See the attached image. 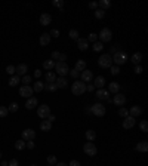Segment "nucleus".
<instances>
[{"label": "nucleus", "mask_w": 148, "mask_h": 166, "mask_svg": "<svg viewBox=\"0 0 148 166\" xmlns=\"http://www.w3.org/2000/svg\"><path fill=\"white\" fill-rule=\"evenodd\" d=\"M55 70H56V73L61 76V77H65L68 73H70V68H68V65H67V62H55V67H53Z\"/></svg>", "instance_id": "20e7f679"}, {"label": "nucleus", "mask_w": 148, "mask_h": 166, "mask_svg": "<svg viewBox=\"0 0 148 166\" xmlns=\"http://www.w3.org/2000/svg\"><path fill=\"white\" fill-rule=\"evenodd\" d=\"M139 127H141L142 132H148V122L147 120H142V122L139 123Z\"/></svg>", "instance_id": "37998d69"}, {"label": "nucleus", "mask_w": 148, "mask_h": 166, "mask_svg": "<svg viewBox=\"0 0 148 166\" xmlns=\"http://www.w3.org/2000/svg\"><path fill=\"white\" fill-rule=\"evenodd\" d=\"M89 7H90V9H96V7H98V3H96V1H92V3H89Z\"/></svg>", "instance_id": "bf43d9fd"}, {"label": "nucleus", "mask_w": 148, "mask_h": 166, "mask_svg": "<svg viewBox=\"0 0 148 166\" xmlns=\"http://www.w3.org/2000/svg\"><path fill=\"white\" fill-rule=\"evenodd\" d=\"M89 111L93 114V116H96V117H104L105 116V107L102 105V104H93L90 108H89Z\"/></svg>", "instance_id": "39448f33"}, {"label": "nucleus", "mask_w": 148, "mask_h": 166, "mask_svg": "<svg viewBox=\"0 0 148 166\" xmlns=\"http://www.w3.org/2000/svg\"><path fill=\"white\" fill-rule=\"evenodd\" d=\"M59 55H61V53L55 50V52H52V55H50V56H52V59H58V58H59Z\"/></svg>", "instance_id": "864d4df0"}, {"label": "nucleus", "mask_w": 148, "mask_h": 166, "mask_svg": "<svg viewBox=\"0 0 148 166\" xmlns=\"http://www.w3.org/2000/svg\"><path fill=\"white\" fill-rule=\"evenodd\" d=\"M49 34H50V37H52V36H53V37H59V31H58L56 28H55V30H52Z\"/></svg>", "instance_id": "603ef678"}, {"label": "nucleus", "mask_w": 148, "mask_h": 166, "mask_svg": "<svg viewBox=\"0 0 148 166\" xmlns=\"http://www.w3.org/2000/svg\"><path fill=\"white\" fill-rule=\"evenodd\" d=\"M18 108H19V105H18V102H12L10 105H9V113H16L18 111Z\"/></svg>", "instance_id": "4c0bfd02"}, {"label": "nucleus", "mask_w": 148, "mask_h": 166, "mask_svg": "<svg viewBox=\"0 0 148 166\" xmlns=\"http://www.w3.org/2000/svg\"><path fill=\"white\" fill-rule=\"evenodd\" d=\"M19 163H18V160L16 159H12L10 162H9V166H18Z\"/></svg>", "instance_id": "4d7b16f0"}, {"label": "nucleus", "mask_w": 148, "mask_h": 166, "mask_svg": "<svg viewBox=\"0 0 148 166\" xmlns=\"http://www.w3.org/2000/svg\"><path fill=\"white\" fill-rule=\"evenodd\" d=\"M49 166H50V165H49Z\"/></svg>", "instance_id": "338daca9"}, {"label": "nucleus", "mask_w": 148, "mask_h": 166, "mask_svg": "<svg viewBox=\"0 0 148 166\" xmlns=\"http://www.w3.org/2000/svg\"><path fill=\"white\" fill-rule=\"evenodd\" d=\"M86 138H87V141H90V142H93L95 141V138H96V132L95 130H86Z\"/></svg>", "instance_id": "c756f323"}, {"label": "nucleus", "mask_w": 148, "mask_h": 166, "mask_svg": "<svg viewBox=\"0 0 148 166\" xmlns=\"http://www.w3.org/2000/svg\"><path fill=\"white\" fill-rule=\"evenodd\" d=\"M130 61H132L135 65H139V64H141V61H142V53H139V52L133 53V55H132V58H130Z\"/></svg>", "instance_id": "4be33fe9"}, {"label": "nucleus", "mask_w": 148, "mask_h": 166, "mask_svg": "<svg viewBox=\"0 0 148 166\" xmlns=\"http://www.w3.org/2000/svg\"><path fill=\"white\" fill-rule=\"evenodd\" d=\"M108 90H110L111 93H114V95L118 93V92H120V84L117 82H111L110 84H108Z\"/></svg>", "instance_id": "aec40b11"}, {"label": "nucleus", "mask_w": 148, "mask_h": 166, "mask_svg": "<svg viewBox=\"0 0 148 166\" xmlns=\"http://www.w3.org/2000/svg\"><path fill=\"white\" fill-rule=\"evenodd\" d=\"M47 120L52 123V122H55V120H56V117H55L53 114H49V116H47Z\"/></svg>", "instance_id": "052dcab7"}, {"label": "nucleus", "mask_w": 148, "mask_h": 166, "mask_svg": "<svg viewBox=\"0 0 148 166\" xmlns=\"http://www.w3.org/2000/svg\"><path fill=\"white\" fill-rule=\"evenodd\" d=\"M112 102H114L117 107H123V105L126 104V96H124L123 93H120V92H118V93H115V95H114Z\"/></svg>", "instance_id": "9b49d317"}, {"label": "nucleus", "mask_w": 148, "mask_h": 166, "mask_svg": "<svg viewBox=\"0 0 148 166\" xmlns=\"http://www.w3.org/2000/svg\"><path fill=\"white\" fill-rule=\"evenodd\" d=\"M37 104H38L37 98L31 96V98H28V99H27V102H25V108H27V110H33L34 107H37Z\"/></svg>", "instance_id": "f3484780"}, {"label": "nucleus", "mask_w": 148, "mask_h": 166, "mask_svg": "<svg viewBox=\"0 0 148 166\" xmlns=\"http://www.w3.org/2000/svg\"><path fill=\"white\" fill-rule=\"evenodd\" d=\"M68 36H70L73 40H78V39H80V37H78V31H77V30H70Z\"/></svg>", "instance_id": "a19ab883"}, {"label": "nucleus", "mask_w": 148, "mask_h": 166, "mask_svg": "<svg viewBox=\"0 0 148 166\" xmlns=\"http://www.w3.org/2000/svg\"><path fill=\"white\" fill-rule=\"evenodd\" d=\"M110 70H111V74H112V76H117V74L120 73V68H118L117 65H114V67H110Z\"/></svg>", "instance_id": "09e8293b"}, {"label": "nucleus", "mask_w": 148, "mask_h": 166, "mask_svg": "<svg viewBox=\"0 0 148 166\" xmlns=\"http://www.w3.org/2000/svg\"><path fill=\"white\" fill-rule=\"evenodd\" d=\"M86 90L93 92V90H95V86H93V84H86Z\"/></svg>", "instance_id": "6e6d98bb"}, {"label": "nucleus", "mask_w": 148, "mask_h": 166, "mask_svg": "<svg viewBox=\"0 0 148 166\" xmlns=\"http://www.w3.org/2000/svg\"><path fill=\"white\" fill-rule=\"evenodd\" d=\"M112 58V62H115V65L118 67V65H123L126 61H127V55H126V52H123V50H115L114 52V56H111Z\"/></svg>", "instance_id": "f03ea898"}, {"label": "nucleus", "mask_w": 148, "mask_h": 166, "mask_svg": "<svg viewBox=\"0 0 148 166\" xmlns=\"http://www.w3.org/2000/svg\"><path fill=\"white\" fill-rule=\"evenodd\" d=\"M104 49V43H101V42H95L93 43V50L95 52H101Z\"/></svg>", "instance_id": "c9c22d12"}, {"label": "nucleus", "mask_w": 148, "mask_h": 166, "mask_svg": "<svg viewBox=\"0 0 148 166\" xmlns=\"http://www.w3.org/2000/svg\"><path fill=\"white\" fill-rule=\"evenodd\" d=\"M83 151L87 154V156H90V157H93V156H96V153H98V150H96V147H95V144L93 142H86L84 145H83Z\"/></svg>", "instance_id": "0eeeda50"}, {"label": "nucleus", "mask_w": 148, "mask_h": 166, "mask_svg": "<svg viewBox=\"0 0 148 166\" xmlns=\"http://www.w3.org/2000/svg\"><path fill=\"white\" fill-rule=\"evenodd\" d=\"M40 44L41 46H46V44H49V42H50V34L49 33H43L41 36H40Z\"/></svg>", "instance_id": "412c9836"}, {"label": "nucleus", "mask_w": 148, "mask_h": 166, "mask_svg": "<svg viewBox=\"0 0 148 166\" xmlns=\"http://www.w3.org/2000/svg\"><path fill=\"white\" fill-rule=\"evenodd\" d=\"M27 70H28V65L27 64H19L18 67H15V73H16V76H25L27 74Z\"/></svg>", "instance_id": "2eb2a0df"}, {"label": "nucleus", "mask_w": 148, "mask_h": 166, "mask_svg": "<svg viewBox=\"0 0 148 166\" xmlns=\"http://www.w3.org/2000/svg\"><path fill=\"white\" fill-rule=\"evenodd\" d=\"M71 92L73 95H83L86 92V83H83L81 80H75V82L71 84Z\"/></svg>", "instance_id": "f257e3e1"}, {"label": "nucleus", "mask_w": 148, "mask_h": 166, "mask_svg": "<svg viewBox=\"0 0 148 166\" xmlns=\"http://www.w3.org/2000/svg\"><path fill=\"white\" fill-rule=\"evenodd\" d=\"M19 82H21V77H19V76H12V77L9 79V86H10V87L18 86V83Z\"/></svg>", "instance_id": "c85d7f7f"}, {"label": "nucleus", "mask_w": 148, "mask_h": 166, "mask_svg": "<svg viewBox=\"0 0 148 166\" xmlns=\"http://www.w3.org/2000/svg\"><path fill=\"white\" fill-rule=\"evenodd\" d=\"M77 44H78V49L83 50V52L89 47V42L86 40V39H78V40H77Z\"/></svg>", "instance_id": "5701e85b"}, {"label": "nucleus", "mask_w": 148, "mask_h": 166, "mask_svg": "<svg viewBox=\"0 0 148 166\" xmlns=\"http://www.w3.org/2000/svg\"><path fill=\"white\" fill-rule=\"evenodd\" d=\"M55 80H56V74H55V73H52V71L46 73V82L47 83H55Z\"/></svg>", "instance_id": "473e14b6"}, {"label": "nucleus", "mask_w": 148, "mask_h": 166, "mask_svg": "<svg viewBox=\"0 0 148 166\" xmlns=\"http://www.w3.org/2000/svg\"><path fill=\"white\" fill-rule=\"evenodd\" d=\"M34 138H36V132H34L33 129H25V130H22V139H24V141H34Z\"/></svg>", "instance_id": "f8f14e48"}, {"label": "nucleus", "mask_w": 148, "mask_h": 166, "mask_svg": "<svg viewBox=\"0 0 148 166\" xmlns=\"http://www.w3.org/2000/svg\"><path fill=\"white\" fill-rule=\"evenodd\" d=\"M98 37H99L101 43H107V42H110L112 39V33H111L110 28H102L101 33L98 34Z\"/></svg>", "instance_id": "423d86ee"}, {"label": "nucleus", "mask_w": 148, "mask_h": 166, "mask_svg": "<svg viewBox=\"0 0 148 166\" xmlns=\"http://www.w3.org/2000/svg\"><path fill=\"white\" fill-rule=\"evenodd\" d=\"M96 39H98V34H95V33H90V34H89V37H87L86 40H87V42H92V43H95V42H96Z\"/></svg>", "instance_id": "49530a36"}, {"label": "nucleus", "mask_w": 148, "mask_h": 166, "mask_svg": "<svg viewBox=\"0 0 148 166\" xmlns=\"http://www.w3.org/2000/svg\"><path fill=\"white\" fill-rule=\"evenodd\" d=\"M70 76H71L73 79H78V76H80V71H77L75 68H73V70H70Z\"/></svg>", "instance_id": "de8ad7c7"}, {"label": "nucleus", "mask_w": 148, "mask_h": 166, "mask_svg": "<svg viewBox=\"0 0 148 166\" xmlns=\"http://www.w3.org/2000/svg\"><path fill=\"white\" fill-rule=\"evenodd\" d=\"M50 22H52V16H50V13L44 12V13H41V15H40V25L46 27V25H49Z\"/></svg>", "instance_id": "ddd939ff"}, {"label": "nucleus", "mask_w": 148, "mask_h": 166, "mask_svg": "<svg viewBox=\"0 0 148 166\" xmlns=\"http://www.w3.org/2000/svg\"><path fill=\"white\" fill-rule=\"evenodd\" d=\"M98 6H99V9H102V10L105 12L111 6V1L110 0H99V1H98Z\"/></svg>", "instance_id": "393cba45"}, {"label": "nucleus", "mask_w": 148, "mask_h": 166, "mask_svg": "<svg viewBox=\"0 0 148 166\" xmlns=\"http://www.w3.org/2000/svg\"><path fill=\"white\" fill-rule=\"evenodd\" d=\"M135 123H136L135 117L127 116V117H124V120H123V127H124V129H132V127L135 126Z\"/></svg>", "instance_id": "4468645a"}, {"label": "nucleus", "mask_w": 148, "mask_h": 166, "mask_svg": "<svg viewBox=\"0 0 148 166\" xmlns=\"http://www.w3.org/2000/svg\"><path fill=\"white\" fill-rule=\"evenodd\" d=\"M55 83H56V87H59V89H65L68 86V80L65 77H58L55 80Z\"/></svg>", "instance_id": "a211bd4d"}, {"label": "nucleus", "mask_w": 148, "mask_h": 166, "mask_svg": "<svg viewBox=\"0 0 148 166\" xmlns=\"http://www.w3.org/2000/svg\"><path fill=\"white\" fill-rule=\"evenodd\" d=\"M75 70H77V71H83V70H86V61L78 59V61L75 62Z\"/></svg>", "instance_id": "cd10ccee"}, {"label": "nucleus", "mask_w": 148, "mask_h": 166, "mask_svg": "<svg viewBox=\"0 0 148 166\" xmlns=\"http://www.w3.org/2000/svg\"><path fill=\"white\" fill-rule=\"evenodd\" d=\"M105 16V12L102 9H95V18L96 19H102Z\"/></svg>", "instance_id": "f704fd0d"}, {"label": "nucleus", "mask_w": 148, "mask_h": 166, "mask_svg": "<svg viewBox=\"0 0 148 166\" xmlns=\"http://www.w3.org/2000/svg\"><path fill=\"white\" fill-rule=\"evenodd\" d=\"M142 114V108L139 107V105H133V107H130V110H129V116H132V117H138V116H141Z\"/></svg>", "instance_id": "dca6fc26"}, {"label": "nucleus", "mask_w": 148, "mask_h": 166, "mask_svg": "<svg viewBox=\"0 0 148 166\" xmlns=\"http://www.w3.org/2000/svg\"><path fill=\"white\" fill-rule=\"evenodd\" d=\"M55 166H68V165H67V163H62V162H59V163H56Z\"/></svg>", "instance_id": "e2e57ef3"}, {"label": "nucleus", "mask_w": 148, "mask_h": 166, "mask_svg": "<svg viewBox=\"0 0 148 166\" xmlns=\"http://www.w3.org/2000/svg\"><path fill=\"white\" fill-rule=\"evenodd\" d=\"M98 65H99L101 68H110V67H112V58H111L110 53L101 55L99 59H98Z\"/></svg>", "instance_id": "7ed1b4c3"}, {"label": "nucleus", "mask_w": 148, "mask_h": 166, "mask_svg": "<svg viewBox=\"0 0 148 166\" xmlns=\"http://www.w3.org/2000/svg\"><path fill=\"white\" fill-rule=\"evenodd\" d=\"M118 116H120V117H127V116H129V110L124 108V107H121V108L118 110Z\"/></svg>", "instance_id": "ea45409f"}, {"label": "nucleus", "mask_w": 148, "mask_h": 166, "mask_svg": "<svg viewBox=\"0 0 148 166\" xmlns=\"http://www.w3.org/2000/svg\"><path fill=\"white\" fill-rule=\"evenodd\" d=\"M135 73H136V74H141V73H142V67H141V65H136V67H135Z\"/></svg>", "instance_id": "5fc2aeb1"}, {"label": "nucleus", "mask_w": 148, "mask_h": 166, "mask_svg": "<svg viewBox=\"0 0 148 166\" xmlns=\"http://www.w3.org/2000/svg\"><path fill=\"white\" fill-rule=\"evenodd\" d=\"M136 150H138V151H141V153H147L148 142H147V141H141V142L136 145Z\"/></svg>", "instance_id": "bb28decb"}, {"label": "nucleus", "mask_w": 148, "mask_h": 166, "mask_svg": "<svg viewBox=\"0 0 148 166\" xmlns=\"http://www.w3.org/2000/svg\"><path fill=\"white\" fill-rule=\"evenodd\" d=\"M40 76H41V71H40V70H36V71H34V77H37V79H38Z\"/></svg>", "instance_id": "680f3d73"}, {"label": "nucleus", "mask_w": 148, "mask_h": 166, "mask_svg": "<svg viewBox=\"0 0 148 166\" xmlns=\"http://www.w3.org/2000/svg\"><path fill=\"white\" fill-rule=\"evenodd\" d=\"M43 67H44V70H52L55 67V61L53 59H47V61L43 62Z\"/></svg>", "instance_id": "2f4dec72"}, {"label": "nucleus", "mask_w": 148, "mask_h": 166, "mask_svg": "<svg viewBox=\"0 0 148 166\" xmlns=\"http://www.w3.org/2000/svg\"><path fill=\"white\" fill-rule=\"evenodd\" d=\"M50 114V107L49 105H46V104H43V105H40L38 108H37V116L40 117V119H47V116Z\"/></svg>", "instance_id": "6e6552de"}, {"label": "nucleus", "mask_w": 148, "mask_h": 166, "mask_svg": "<svg viewBox=\"0 0 148 166\" xmlns=\"http://www.w3.org/2000/svg\"><path fill=\"white\" fill-rule=\"evenodd\" d=\"M40 129H41L43 132H49V130L52 129V123H50L49 120H43V122L40 123Z\"/></svg>", "instance_id": "a878e982"}, {"label": "nucleus", "mask_w": 148, "mask_h": 166, "mask_svg": "<svg viewBox=\"0 0 148 166\" xmlns=\"http://www.w3.org/2000/svg\"><path fill=\"white\" fill-rule=\"evenodd\" d=\"M19 95L24 98H31L33 96V87L31 86H21L19 87Z\"/></svg>", "instance_id": "9d476101"}, {"label": "nucleus", "mask_w": 148, "mask_h": 166, "mask_svg": "<svg viewBox=\"0 0 148 166\" xmlns=\"http://www.w3.org/2000/svg\"><path fill=\"white\" fill-rule=\"evenodd\" d=\"M52 4H53L55 7H58V9H62V7H64V1H62V0H53Z\"/></svg>", "instance_id": "79ce46f5"}, {"label": "nucleus", "mask_w": 148, "mask_h": 166, "mask_svg": "<svg viewBox=\"0 0 148 166\" xmlns=\"http://www.w3.org/2000/svg\"><path fill=\"white\" fill-rule=\"evenodd\" d=\"M30 166H37V165H30Z\"/></svg>", "instance_id": "69168bd1"}, {"label": "nucleus", "mask_w": 148, "mask_h": 166, "mask_svg": "<svg viewBox=\"0 0 148 166\" xmlns=\"http://www.w3.org/2000/svg\"><path fill=\"white\" fill-rule=\"evenodd\" d=\"M96 98H98V99H108V90H105V89H98Z\"/></svg>", "instance_id": "b1692460"}, {"label": "nucleus", "mask_w": 148, "mask_h": 166, "mask_svg": "<svg viewBox=\"0 0 148 166\" xmlns=\"http://www.w3.org/2000/svg\"><path fill=\"white\" fill-rule=\"evenodd\" d=\"M92 77H93V71H90V70H83L80 73V79H81L83 83L92 82Z\"/></svg>", "instance_id": "1a4fd4ad"}, {"label": "nucleus", "mask_w": 148, "mask_h": 166, "mask_svg": "<svg viewBox=\"0 0 148 166\" xmlns=\"http://www.w3.org/2000/svg\"><path fill=\"white\" fill-rule=\"evenodd\" d=\"M7 114H9V110H7V107H3V105H0V117H1V119H4Z\"/></svg>", "instance_id": "58836bf2"}, {"label": "nucleus", "mask_w": 148, "mask_h": 166, "mask_svg": "<svg viewBox=\"0 0 148 166\" xmlns=\"http://www.w3.org/2000/svg\"><path fill=\"white\" fill-rule=\"evenodd\" d=\"M31 82V77L30 76H22V79H21V83H24V86H28V83Z\"/></svg>", "instance_id": "c03bdc74"}, {"label": "nucleus", "mask_w": 148, "mask_h": 166, "mask_svg": "<svg viewBox=\"0 0 148 166\" xmlns=\"http://www.w3.org/2000/svg\"><path fill=\"white\" fill-rule=\"evenodd\" d=\"M25 147H27L28 150H33V148H34V142H33V141H25Z\"/></svg>", "instance_id": "3c124183"}, {"label": "nucleus", "mask_w": 148, "mask_h": 166, "mask_svg": "<svg viewBox=\"0 0 148 166\" xmlns=\"http://www.w3.org/2000/svg\"><path fill=\"white\" fill-rule=\"evenodd\" d=\"M43 89H44V83L40 82V80H37V82L34 83V86H33V90H34V92H41Z\"/></svg>", "instance_id": "7c9ffc66"}, {"label": "nucleus", "mask_w": 148, "mask_h": 166, "mask_svg": "<svg viewBox=\"0 0 148 166\" xmlns=\"http://www.w3.org/2000/svg\"><path fill=\"white\" fill-rule=\"evenodd\" d=\"M44 89L49 92H55L58 87H56V83H47V84H44Z\"/></svg>", "instance_id": "e433bc0d"}, {"label": "nucleus", "mask_w": 148, "mask_h": 166, "mask_svg": "<svg viewBox=\"0 0 148 166\" xmlns=\"http://www.w3.org/2000/svg\"><path fill=\"white\" fill-rule=\"evenodd\" d=\"M68 166H81V165H80V162H78V160H71Z\"/></svg>", "instance_id": "13d9d810"}, {"label": "nucleus", "mask_w": 148, "mask_h": 166, "mask_svg": "<svg viewBox=\"0 0 148 166\" xmlns=\"http://www.w3.org/2000/svg\"><path fill=\"white\" fill-rule=\"evenodd\" d=\"M104 84H105V77L104 76H98L93 82V86H96L98 89H104Z\"/></svg>", "instance_id": "6ab92c4d"}, {"label": "nucleus", "mask_w": 148, "mask_h": 166, "mask_svg": "<svg viewBox=\"0 0 148 166\" xmlns=\"http://www.w3.org/2000/svg\"><path fill=\"white\" fill-rule=\"evenodd\" d=\"M0 159H1V153H0Z\"/></svg>", "instance_id": "0e129e2a"}, {"label": "nucleus", "mask_w": 148, "mask_h": 166, "mask_svg": "<svg viewBox=\"0 0 148 166\" xmlns=\"http://www.w3.org/2000/svg\"><path fill=\"white\" fill-rule=\"evenodd\" d=\"M15 148H16V150H24V148H25V141H24V139H18V141L15 142Z\"/></svg>", "instance_id": "72a5a7b5"}, {"label": "nucleus", "mask_w": 148, "mask_h": 166, "mask_svg": "<svg viewBox=\"0 0 148 166\" xmlns=\"http://www.w3.org/2000/svg\"><path fill=\"white\" fill-rule=\"evenodd\" d=\"M6 73H7V74H13V73H15V67H13V65H7V67H6Z\"/></svg>", "instance_id": "8fccbe9b"}, {"label": "nucleus", "mask_w": 148, "mask_h": 166, "mask_svg": "<svg viewBox=\"0 0 148 166\" xmlns=\"http://www.w3.org/2000/svg\"><path fill=\"white\" fill-rule=\"evenodd\" d=\"M47 163L50 166H55L58 163V162H56V157H55V156H49V157H47Z\"/></svg>", "instance_id": "a18cd8bd"}]
</instances>
